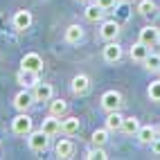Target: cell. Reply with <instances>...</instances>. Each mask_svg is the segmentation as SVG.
<instances>
[{
  "mask_svg": "<svg viewBox=\"0 0 160 160\" xmlns=\"http://www.w3.org/2000/svg\"><path fill=\"white\" fill-rule=\"evenodd\" d=\"M120 106H122V95L117 92V90H106L102 95V108L104 111H120Z\"/></svg>",
  "mask_w": 160,
  "mask_h": 160,
  "instance_id": "5b68a950",
  "label": "cell"
},
{
  "mask_svg": "<svg viewBox=\"0 0 160 160\" xmlns=\"http://www.w3.org/2000/svg\"><path fill=\"white\" fill-rule=\"evenodd\" d=\"M66 113H68V102L66 99H50V115L66 117Z\"/></svg>",
  "mask_w": 160,
  "mask_h": 160,
  "instance_id": "7402d4cb",
  "label": "cell"
},
{
  "mask_svg": "<svg viewBox=\"0 0 160 160\" xmlns=\"http://www.w3.org/2000/svg\"><path fill=\"white\" fill-rule=\"evenodd\" d=\"M104 14H106V9H102L97 2H92L86 7V12H83V16H86L88 23H102L104 20Z\"/></svg>",
  "mask_w": 160,
  "mask_h": 160,
  "instance_id": "5bb4252c",
  "label": "cell"
},
{
  "mask_svg": "<svg viewBox=\"0 0 160 160\" xmlns=\"http://www.w3.org/2000/svg\"><path fill=\"white\" fill-rule=\"evenodd\" d=\"M156 9H158V7H156L153 0H140V2H138V12H140V16H144V18L153 16Z\"/></svg>",
  "mask_w": 160,
  "mask_h": 160,
  "instance_id": "603a6c76",
  "label": "cell"
},
{
  "mask_svg": "<svg viewBox=\"0 0 160 160\" xmlns=\"http://www.w3.org/2000/svg\"><path fill=\"white\" fill-rule=\"evenodd\" d=\"M149 147H151V151H153L156 156H160V138H158V135L153 138V142H151V144H149Z\"/></svg>",
  "mask_w": 160,
  "mask_h": 160,
  "instance_id": "f1b7e54d",
  "label": "cell"
},
{
  "mask_svg": "<svg viewBox=\"0 0 160 160\" xmlns=\"http://www.w3.org/2000/svg\"><path fill=\"white\" fill-rule=\"evenodd\" d=\"M79 2H90V0H79Z\"/></svg>",
  "mask_w": 160,
  "mask_h": 160,
  "instance_id": "f546056e",
  "label": "cell"
},
{
  "mask_svg": "<svg viewBox=\"0 0 160 160\" xmlns=\"http://www.w3.org/2000/svg\"><path fill=\"white\" fill-rule=\"evenodd\" d=\"M90 140H92L95 147H104L106 142H108V129H97V131H92Z\"/></svg>",
  "mask_w": 160,
  "mask_h": 160,
  "instance_id": "d4e9b609",
  "label": "cell"
},
{
  "mask_svg": "<svg viewBox=\"0 0 160 160\" xmlns=\"http://www.w3.org/2000/svg\"><path fill=\"white\" fill-rule=\"evenodd\" d=\"M54 153H57V158H63V160H68V158H72V153H74V144H72V140H59L57 142V147H54Z\"/></svg>",
  "mask_w": 160,
  "mask_h": 160,
  "instance_id": "4fadbf2b",
  "label": "cell"
},
{
  "mask_svg": "<svg viewBox=\"0 0 160 160\" xmlns=\"http://www.w3.org/2000/svg\"><path fill=\"white\" fill-rule=\"evenodd\" d=\"M79 129H81L79 117H61V131L66 133V135H74V133H79Z\"/></svg>",
  "mask_w": 160,
  "mask_h": 160,
  "instance_id": "2e32d148",
  "label": "cell"
},
{
  "mask_svg": "<svg viewBox=\"0 0 160 160\" xmlns=\"http://www.w3.org/2000/svg\"><path fill=\"white\" fill-rule=\"evenodd\" d=\"M147 54H149V45H144L142 41L133 43V48L129 50V57H131V61H138V63H142V61L147 59Z\"/></svg>",
  "mask_w": 160,
  "mask_h": 160,
  "instance_id": "e0dca14e",
  "label": "cell"
},
{
  "mask_svg": "<svg viewBox=\"0 0 160 160\" xmlns=\"http://www.w3.org/2000/svg\"><path fill=\"white\" fill-rule=\"evenodd\" d=\"M32 23H34V16H32V12H27V9H18V12L14 14V18H12V25H14L16 32L29 29Z\"/></svg>",
  "mask_w": 160,
  "mask_h": 160,
  "instance_id": "277c9868",
  "label": "cell"
},
{
  "mask_svg": "<svg viewBox=\"0 0 160 160\" xmlns=\"http://www.w3.org/2000/svg\"><path fill=\"white\" fill-rule=\"evenodd\" d=\"M86 160H106L108 158V153L104 151V147H92V149H88L86 151V156H83Z\"/></svg>",
  "mask_w": 160,
  "mask_h": 160,
  "instance_id": "484cf974",
  "label": "cell"
},
{
  "mask_svg": "<svg viewBox=\"0 0 160 160\" xmlns=\"http://www.w3.org/2000/svg\"><path fill=\"white\" fill-rule=\"evenodd\" d=\"M27 144H29L32 151L43 153V151H48V147H50V135L43 133L41 129H38V131H32V133L27 135Z\"/></svg>",
  "mask_w": 160,
  "mask_h": 160,
  "instance_id": "6da1fadb",
  "label": "cell"
},
{
  "mask_svg": "<svg viewBox=\"0 0 160 160\" xmlns=\"http://www.w3.org/2000/svg\"><path fill=\"white\" fill-rule=\"evenodd\" d=\"M81 38H83V27L81 25H68L66 27V43L77 45Z\"/></svg>",
  "mask_w": 160,
  "mask_h": 160,
  "instance_id": "ac0fdd59",
  "label": "cell"
},
{
  "mask_svg": "<svg viewBox=\"0 0 160 160\" xmlns=\"http://www.w3.org/2000/svg\"><path fill=\"white\" fill-rule=\"evenodd\" d=\"M20 68H23V70H32V72H41V68H43V59H41V54H36V52H27V54L20 59Z\"/></svg>",
  "mask_w": 160,
  "mask_h": 160,
  "instance_id": "ba28073f",
  "label": "cell"
},
{
  "mask_svg": "<svg viewBox=\"0 0 160 160\" xmlns=\"http://www.w3.org/2000/svg\"><path fill=\"white\" fill-rule=\"evenodd\" d=\"M140 41H142L144 45H149V48L158 45V43H160V27L144 25V27L140 29Z\"/></svg>",
  "mask_w": 160,
  "mask_h": 160,
  "instance_id": "52a82bcc",
  "label": "cell"
},
{
  "mask_svg": "<svg viewBox=\"0 0 160 160\" xmlns=\"http://www.w3.org/2000/svg\"><path fill=\"white\" fill-rule=\"evenodd\" d=\"M147 95H149V99H151V102H160V79H153L151 83H149Z\"/></svg>",
  "mask_w": 160,
  "mask_h": 160,
  "instance_id": "4316f807",
  "label": "cell"
},
{
  "mask_svg": "<svg viewBox=\"0 0 160 160\" xmlns=\"http://www.w3.org/2000/svg\"><path fill=\"white\" fill-rule=\"evenodd\" d=\"M120 2H129V0H120Z\"/></svg>",
  "mask_w": 160,
  "mask_h": 160,
  "instance_id": "4dcf8cb0",
  "label": "cell"
},
{
  "mask_svg": "<svg viewBox=\"0 0 160 160\" xmlns=\"http://www.w3.org/2000/svg\"><path fill=\"white\" fill-rule=\"evenodd\" d=\"M142 63H144V68H147V70H151V72H160V54H153V52H149L147 59H144Z\"/></svg>",
  "mask_w": 160,
  "mask_h": 160,
  "instance_id": "cb8c5ba5",
  "label": "cell"
},
{
  "mask_svg": "<svg viewBox=\"0 0 160 160\" xmlns=\"http://www.w3.org/2000/svg\"><path fill=\"white\" fill-rule=\"evenodd\" d=\"M122 45L117 43V41H108V43L104 45V61L106 63H117L122 59Z\"/></svg>",
  "mask_w": 160,
  "mask_h": 160,
  "instance_id": "9c48e42d",
  "label": "cell"
},
{
  "mask_svg": "<svg viewBox=\"0 0 160 160\" xmlns=\"http://www.w3.org/2000/svg\"><path fill=\"white\" fill-rule=\"evenodd\" d=\"M99 36L104 41H117V36H120V23L117 20H102Z\"/></svg>",
  "mask_w": 160,
  "mask_h": 160,
  "instance_id": "8992f818",
  "label": "cell"
},
{
  "mask_svg": "<svg viewBox=\"0 0 160 160\" xmlns=\"http://www.w3.org/2000/svg\"><path fill=\"white\" fill-rule=\"evenodd\" d=\"M36 104V99H34V92H29L27 88H23L16 97H14V108L18 111V113H27L32 106Z\"/></svg>",
  "mask_w": 160,
  "mask_h": 160,
  "instance_id": "3957f363",
  "label": "cell"
},
{
  "mask_svg": "<svg viewBox=\"0 0 160 160\" xmlns=\"http://www.w3.org/2000/svg\"><path fill=\"white\" fill-rule=\"evenodd\" d=\"M41 131L48 133L50 138L59 135V133H61V117H57V115H48L45 120H43V124H41Z\"/></svg>",
  "mask_w": 160,
  "mask_h": 160,
  "instance_id": "30bf717a",
  "label": "cell"
},
{
  "mask_svg": "<svg viewBox=\"0 0 160 160\" xmlns=\"http://www.w3.org/2000/svg\"><path fill=\"white\" fill-rule=\"evenodd\" d=\"M138 138V142H142V144H151L153 142V138H156V129L151 124H147V126H140V131L135 133Z\"/></svg>",
  "mask_w": 160,
  "mask_h": 160,
  "instance_id": "ffe728a7",
  "label": "cell"
},
{
  "mask_svg": "<svg viewBox=\"0 0 160 160\" xmlns=\"http://www.w3.org/2000/svg\"><path fill=\"white\" fill-rule=\"evenodd\" d=\"M18 83L23 88H34L36 83H38V72H32V70H23L20 68L18 72Z\"/></svg>",
  "mask_w": 160,
  "mask_h": 160,
  "instance_id": "9a60e30c",
  "label": "cell"
},
{
  "mask_svg": "<svg viewBox=\"0 0 160 160\" xmlns=\"http://www.w3.org/2000/svg\"><path fill=\"white\" fill-rule=\"evenodd\" d=\"M122 122H124V117L120 115V111H111L108 117H106V129L108 131H122Z\"/></svg>",
  "mask_w": 160,
  "mask_h": 160,
  "instance_id": "44dd1931",
  "label": "cell"
},
{
  "mask_svg": "<svg viewBox=\"0 0 160 160\" xmlns=\"http://www.w3.org/2000/svg\"><path fill=\"white\" fill-rule=\"evenodd\" d=\"M32 92H34V99L36 102H50L52 97H54V88H52L50 83H43V81H38Z\"/></svg>",
  "mask_w": 160,
  "mask_h": 160,
  "instance_id": "7c38bea8",
  "label": "cell"
},
{
  "mask_svg": "<svg viewBox=\"0 0 160 160\" xmlns=\"http://www.w3.org/2000/svg\"><path fill=\"white\" fill-rule=\"evenodd\" d=\"M140 120H138V117H124V122H122V133H126V135H133L135 138V133L140 131Z\"/></svg>",
  "mask_w": 160,
  "mask_h": 160,
  "instance_id": "d6986e66",
  "label": "cell"
},
{
  "mask_svg": "<svg viewBox=\"0 0 160 160\" xmlns=\"http://www.w3.org/2000/svg\"><path fill=\"white\" fill-rule=\"evenodd\" d=\"M12 131L16 135H29L32 131H34V122H32V117L27 113H18L12 120Z\"/></svg>",
  "mask_w": 160,
  "mask_h": 160,
  "instance_id": "7a4b0ae2",
  "label": "cell"
},
{
  "mask_svg": "<svg viewBox=\"0 0 160 160\" xmlns=\"http://www.w3.org/2000/svg\"><path fill=\"white\" fill-rule=\"evenodd\" d=\"M95 2H97L102 9H106V12H108V9H113L117 2H120V0H95Z\"/></svg>",
  "mask_w": 160,
  "mask_h": 160,
  "instance_id": "83f0119b",
  "label": "cell"
},
{
  "mask_svg": "<svg viewBox=\"0 0 160 160\" xmlns=\"http://www.w3.org/2000/svg\"><path fill=\"white\" fill-rule=\"evenodd\" d=\"M70 88H72L74 95H86L90 90V77H88V74H74Z\"/></svg>",
  "mask_w": 160,
  "mask_h": 160,
  "instance_id": "8fae6325",
  "label": "cell"
}]
</instances>
